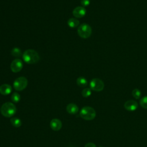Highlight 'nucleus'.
Here are the masks:
<instances>
[{"label":"nucleus","instance_id":"6ab92c4d","mask_svg":"<svg viewBox=\"0 0 147 147\" xmlns=\"http://www.w3.org/2000/svg\"><path fill=\"white\" fill-rule=\"evenodd\" d=\"M91 94V90L90 88H85L82 91V95L84 98L89 97Z\"/></svg>","mask_w":147,"mask_h":147},{"label":"nucleus","instance_id":"20e7f679","mask_svg":"<svg viewBox=\"0 0 147 147\" xmlns=\"http://www.w3.org/2000/svg\"><path fill=\"white\" fill-rule=\"evenodd\" d=\"M78 33L80 37L87 38L92 33L91 27L87 24H82L78 28Z\"/></svg>","mask_w":147,"mask_h":147},{"label":"nucleus","instance_id":"4be33fe9","mask_svg":"<svg viewBox=\"0 0 147 147\" xmlns=\"http://www.w3.org/2000/svg\"><path fill=\"white\" fill-rule=\"evenodd\" d=\"M84 147H96V145L92 142H88L85 145Z\"/></svg>","mask_w":147,"mask_h":147},{"label":"nucleus","instance_id":"f257e3e1","mask_svg":"<svg viewBox=\"0 0 147 147\" xmlns=\"http://www.w3.org/2000/svg\"><path fill=\"white\" fill-rule=\"evenodd\" d=\"M22 58L26 63L30 64L36 63L40 60L38 53L33 49H28L25 51L22 55Z\"/></svg>","mask_w":147,"mask_h":147},{"label":"nucleus","instance_id":"4468645a","mask_svg":"<svg viewBox=\"0 0 147 147\" xmlns=\"http://www.w3.org/2000/svg\"><path fill=\"white\" fill-rule=\"evenodd\" d=\"M67 24L68 25L72 28H76V26H78L79 24V21L78 20H77L76 18H69L68 21H67Z\"/></svg>","mask_w":147,"mask_h":147},{"label":"nucleus","instance_id":"412c9836","mask_svg":"<svg viewBox=\"0 0 147 147\" xmlns=\"http://www.w3.org/2000/svg\"><path fill=\"white\" fill-rule=\"evenodd\" d=\"M80 2H81L82 5L83 7H86V6H87L90 5V0H81Z\"/></svg>","mask_w":147,"mask_h":147},{"label":"nucleus","instance_id":"a211bd4d","mask_svg":"<svg viewBox=\"0 0 147 147\" xmlns=\"http://www.w3.org/2000/svg\"><path fill=\"white\" fill-rule=\"evenodd\" d=\"M20 95L18 92H14L11 96V99L14 103H18L20 100Z\"/></svg>","mask_w":147,"mask_h":147},{"label":"nucleus","instance_id":"9b49d317","mask_svg":"<svg viewBox=\"0 0 147 147\" xmlns=\"http://www.w3.org/2000/svg\"><path fill=\"white\" fill-rule=\"evenodd\" d=\"M12 88L10 84H3L0 86V93L2 95H6L11 93Z\"/></svg>","mask_w":147,"mask_h":147},{"label":"nucleus","instance_id":"dca6fc26","mask_svg":"<svg viewBox=\"0 0 147 147\" xmlns=\"http://www.w3.org/2000/svg\"><path fill=\"white\" fill-rule=\"evenodd\" d=\"M11 54L14 57H18L21 55V51L18 48L16 47V48H14L12 49V50L11 51Z\"/></svg>","mask_w":147,"mask_h":147},{"label":"nucleus","instance_id":"5701e85b","mask_svg":"<svg viewBox=\"0 0 147 147\" xmlns=\"http://www.w3.org/2000/svg\"><path fill=\"white\" fill-rule=\"evenodd\" d=\"M99 147H104V146H99Z\"/></svg>","mask_w":147,"mask_h":147},{"label":"nucleus","instance_id":"423d86ee","mask_svg":"<svg viewBox=\"0 0 147 147\" xmlns=\"http://www.w3.org/2000/svg\"><path fill=\"white\" fill-rule=\"evenodd\" d=\"M90 87L91 90L98 92L103 90L105 84L101 79L99 78H94L90 83Z\"/></svg>","mask_w":147,"mask_h":147},{"label":"nucleus","instance_id":"f03ea898","mask_svg":"<svg viewBox=\"0 0 147 147\" xmlns=\"http://www.w3.org/2000/svg\"><path fill=\"white\" fill-rule=\"evenodd\" d=\"M0 111L3 116L9 118L16 114L17 108L13 103L6 102L2 105Z\"/></svg>","mask_w":147,"mask_h":147},{"label":"nucleus","instance_id":"39448f33","mask_svg":"<svg viewBox=\"0 0 147 147\" xmlns=\"http://www.w3.org/2000/svg\"><path fill=\"white\" fill-rule=\"evenodd\" d=\"M28 85V80L25 77L21 76L17 78L14 83L13 87L17 91H22L24 90Z\"/></svg>","mask_w":147,"mask_h":147},{"label":"nucleus","instance_id":"7ed1b4c3","mask_svg":"<svg viewBox=\"0 0 147 147\" xmlns=\"http://www.w3.org/2000/svg\"><path fill=\"white\" fill-rule=\"evenodd\" d=\"M80 116L83 119L91 121L94 119L96 117V111L91 107L84 106L80 111Z\"/></svg>","mask_w":147,"mask_h":147},{"label":"nucleus","instance_id":"0eeeda50","mask_svg":"<svg viewBox=\"0 0 147 147\" xmlns=\"http://www.w3.org/2000/svg\"><path fill=\"white\" fill-rule=\"evenodd\" d=\"M23 67V63L21 59H14L10 64V69L12 72L16 73L20 72Z\"/></svg>","mask_w":147,"mask_h":147},{"label":"nucleus","instance_id":"ddd939ff","mask_svg":"<svg viewBox=\"0 0 147 147\" xmlns=\"http://www.w3.org/2000/svg\"><path fill=\"white\" fill-rule=\"evenodd\" d=\"M76 83L80 87H85L87 86L88 82L86 78H84V77L80 76L77 79Z\"/></svg>","mask_w":147,"mask_h":147},{"label":"nucleus","instance_id":"f3484780","mask_svg":"<svg viewBox=\"0 0 147 147\" xmlns=\"http://www.w3.org/2000/svg\"><path fill=\"white\" fill-rule=\"evenodd\" d=\"M132 95L136 99H138L140 98L141 96V91L138 89V88H135L132 91Z\"/></svg>","mask_w":147,"mask_h":147},{"label":"nucleus","instance_id":"2eb2a0df","mask_svg":"<svg viewBox=\"0 0 147 147\" xmlns=\"http://www.w3.org/2000/svg\"><path fill=\"white\" fill-rule=\"evenodd\" d=\"M10 123L13 126H14L16 127H20L22 124V122H21V119L17 117L11 118L10 119Z\"/></svg>","mask_w":147,"mask_h":147},{"label":"nucleus","instance_id":"f8f14e48","mask_svg":"<svg viewBox=\"0 0 147 147\" xmlns=\"http://www.w3.org/2000/svg\"><path fill=\"white\" fill-rule=\"evenodd\" d=\"M67 111L71 114H75L79 111V107L76 104L69 103L66 107Z\"/></svg>","mask_w":147,"mask_h":147},{"label":"nucleus","instance_id":"6e6552de","mask_svg":"<svg viewBox=\"0 0 147 147\" xmlns=\"http://www.w3.org/2000/svg\"><path fill=\"white\" fill-rule=\"evenodd\" d=\"M124 107L127 111H134L138 108V103L134 100H129L124 103Z\"/></svg>","mask_w":147,"mask_h":147},{"label":"nucleus","instance_id":"aec40b11","mask_svg":"<svg viewBox=\"0 0 147 147\" xmlns=\"http://www.w3.org/2000/svg\"><path fill=\"white\" fill-rule=\"evenodd\" d=\"M140 105L142 107L147 109V96H144L140 99Z\"/></svg>","mask_w":147,"mask_h":147},{"label":"nucleus","instance_id":"1a4fd4ad","mask_svg":"<svg viewBox=\"0 0 147 147\" xmlns=\"http://www.w3.org/2000/svg\"><path fill=\"white\" fill-rule=\"evenodd\" d=\"M72 14L76 18H82L86 15V10L83 6H78L74 9Z\"/></svg>","mask_w":147,"mask_h":147},{"label":"nucleus","instance_id":"9d476101","mask_svg":"<svg viewBox=\"0 0 147 147\" xmlns=\"http://www.w3.org/2000/svg\"><path fill=\"white\" fill-rule=\"evenodd\" d=\"M50 126L53 130L59 131L62 127L61 121L57 118L52 119L50 122Z\"/></svg>","mask_w":147,"mask_h":147}]
</instances>
